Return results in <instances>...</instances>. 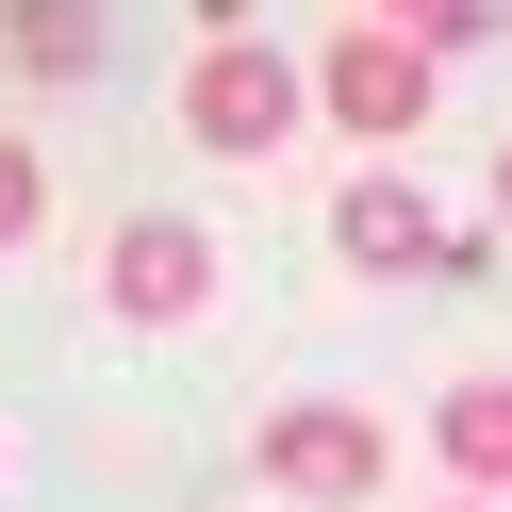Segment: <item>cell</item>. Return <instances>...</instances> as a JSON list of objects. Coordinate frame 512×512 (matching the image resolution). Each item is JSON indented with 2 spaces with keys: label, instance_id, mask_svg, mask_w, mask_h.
Returning <instances> with one entry per match:
<instances>
[{
  "label": "cell",
  "instance_id": "cell-1",
  "mask_svg": "<svg viewBox=\"0 0 512 512\" xmlns=\"http://www.w3.org/2000/svg\"><path fill=\"white\" fill-rule=\"evenodd\" d=\"M182 116H199V149H281L298 67H281L265 34H215V50H199V83H182Z\"/></svg>",
  "mask_w": 512,
  "mask_h": 512
},
{
  "label": "cell",
  "instance_id": "cell-2",
  "mask_svg": "<svg viewBox=\"0 0 512 512\" xmlns=\"http://www.w3.org/2000/svg\"><path fill=\"white\" fill-rule=\"evenodd\" d=\"M314 100H331L347 133H413V116H430V50H413V34H331Z\"/></svg>",
  "mask_w": 512,
  "mask_h": 512
},
{
  "label": "cell",
  "instance_id": "cell-3",
  "mask_svg": "<svg viewBox=\"0 0 512 512\" xmlns=\"http://www.w3.org/2000/svg\"><path fill=\"white\" fill-rule=\"evenodd\" d=\"M199 298H215V248L182 232V215H133V232H116V314H133V331H182Z\"/></svg>",
  "mask_w": 512,
  "mask_h": 512
},
{
  "label": "cell",
  "instance_id": "cell-4",
  "mask_svg": "<svg viewBox=\"0 0 512 512\" xmlns=\"http://www.w3.org/2000/svg\"><path fill=\"white\" fill-rule=\"evenodd\" d=\"M265 479H281V496H364V479H380V430L314 397V413H281V430H265Z\"/></svg>",
  "mask_w": 512,
  "mask_h": 512
},
{
  "label": "cell",
  "instance_id": "cell-5",
  "mask_svg": "<svg viewBox=\"0 0 512 512\" xmlns=\"http://www.w3.org/2000/svg\"><path fill=\"white\" fill-rule=\"evenodd\" d=\"M331 248H347V265H380V281H430V248H446V215L413 199V182H347V215H331Z\"/></svg>",
  "mask_w": 512,
  "mask_h": 512
},
{
  "label": "cell",
  "instance_id": "cell-6",
  "mask_svg": "<svg viewBox=\"0 0 512 512\" xmlns=\"http://www.w3.org/2000/svg\"><path fill=\"white\" fill-rule=\"evenodd\" d=\"M430 446H446V479H463V496H496V479H512V380H463V397L430 413Z\"/></svg>",
  "mask_w": 512,
  "mask_h": 512
},
{
  "label": "cell",
  "instance_id": "cell-7",
  "mask_svg": "<svg viewBox=\"0 0 512 512\" xmlns=\"http://www.w3.org/2000/svg\"><path fill=\"white\" fill-rule=\"evenodd\" d=\"M17 67H34V83L100 67V0H17Z\"/></svg>",
  "mask_w": 512,
  "mask_h": 512
},
{
  "label": "cell",
  "instance_id": "cell-8",
  "mask_svg": "<svg viewBox=\"0 0 512 512\" xmlns=\"http://www.w3.org/2000/svg\"><path fill=\"white\" fill-rule=\"evenodd\" d=\"M380 17H397L413 50H479V0H380Z\"/></svg>",
  "mask_w": 512,
  "mask_h": 512
},
{
  "label": "cell",
  "instance_id": "cell-9",
  "mask_svg": "<svg viewBox=\"0 0 512 512\" xmlns=\"http://www.w3.org/2000/svg\"><path fill=\"white\" fill-rule=\"evenodd\" d=\"M34 215H50V166H34V149H0V248L34 232Z\"/></svg>",
  "mask_w": 512,
  "mask_h": 512
},
{
  "label": "cell",
  "instance_id": "cell-10",
  "mask_svg": "<svg viewBox=\"0 0 512 512\" xmlns=\"http://www.w3.org/2000/svg\"><path fill=\"white\" fill-rule=\"evenodd\" d=\"M496 199H512V166H496Z\"/></svg>",
  "mask_w": 512,
  "mask_h": 512
},
{
  "label": "cell",
  "instance_id": "cell-11",
  "mask_svg": "<svg viewBox=\"0 0 512 512\" xmlns=\"http://www.w3.org/2000/svg\"><path fill=\"white\" fill-rule=\"evenodd\" d=\"M463 512H496V496H463Z\"/></svg>",
  "mask_w": 512,
  "mask_h": 512
}]
</instances>
